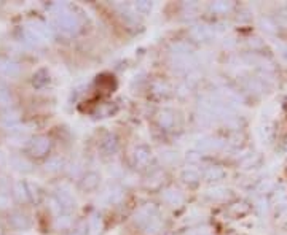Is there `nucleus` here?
<instances>
[{"mask_svg": "<svg viewBox=\"0 0 287 235\" xmlns=\"http://www.w3.org/2000/svg\"><path fill=\"white\" fill-rule=\"evenodd\" d=\"M163 200L168 203L169 207L176 208V207H181L185 199H183V195H182V192L179 189L169 188V189L163 191Z\"/></svg>", "mask_w": 287, "mask_h": 235, "instance_id": "1", "label": "nucleus"}, {"mask_svg": "<svg viewBox=\"0 0 287 235\" xmlns=\"http://www.w3.org/2000/svg\"><path fill=\"white\" fill-rule=\"evenodd\" d=\"M232 3H225V2H217L214 3L212 6H210V10H212L214 13H227L228 10H232Z\"/></svg>", "mask_w": 287, "mask_h": 235, "instance_id": "9", "label": "nucleus"}, {"mask_svg": "<svg viewBox=\"0 0 287 235\" xmlns=\"http://www.w3.org/2000/svg\"><path fill=\"white\" fill-rule=\"evenodd\" d=\"M157 123L158 126L161 127L164 130H169L172 126L176 123V118H174V113L169 111V110H163L157 114Z\"/></svg>", "mask_w": 287, "mask_h": 235, "instance_id": "4", "label": "nucleus"}, {"mask_svg": "<svg viewBox=\"0 0 287 235\" xmlns=\"http://www.w3.org/2000/svg\"><path fill=\"white\" fill-rule=\"evenodd\" d=\"M249 212H251V205L244 200L233 202V203H230V207H228V213L232 214L233 218H242V216H246Z\"/></svg>", "mask_w": 287, "mask_h": 235, "instance_id": "3", "label": "nucleus"}, {"mask_svg": "<svg viewBox=\"0 0 287 235\" xmlns=\"http://www.w3.org/2000/svg\"><path fill=\"white\" fill-rule=\"evenodd\" d=\"M152 159V151L147 148V146L140 145L137 146L136 150H134V164L139 165V167H145V165H149Z\"/></svg>", "mask_w": 287, "mask_h": 235, "instance_id": "2", "label": "nucleus"}, {"mask_svg": "<svg viewBox=\"0 0 287 235\" xmlns=\"http://www.w3.org/2000/svg\"><path fill=\"white\" fill-rule=\"evenodd\" d=\"M204 176H206V180L209 181H219L225 176V171L220 167H208L206 171H204Z\"/></svg>", "mask_w": 287, "mask_h": 235, "instance_id": "6", "label": "nucleus"}, {"mask_svg": "<svg viewBox=\"0 0 287 235\" xmlns=\"http://www.w3.org/2000/svg\"><path fill=\"white\" fill-rule=\"evenodd\" d=\"M182 178H183V181H185V183L195 184L198 180H200V173H198V171L193 170V169H188V170H183Z\"/></svg>", "mask_w": 287, "mask_h": 235, "instance_id": "8", "label": "nucleus"}, {"mask_svg": "<svg viewBox=\"0 0 287 235\" xmlns=\"http://www.w3.org/2000/svg\"><path fill=\"white\" fill-rule=\"evenodd\" d=\"M163 178H164V173L161 170H153L149 176V180L145 183V186L150 189H158L163 184Z\"/></svg>", "mask_w": 287, "mask_h": 235, "instance_id": "5", "label": "nucleus"}, {"mask_svg": "<svg viewBox=\"0 0 287 235\" xmlns=\"http://www.w3.org/2000/svg\"><path fill=\"white\" fill-rule=\"evenodd\" d=\"M101 183V175L94 173V171H91V173H88L85 176V181H83V184H85L86 189H96L98 188V184Z\"/></svg>", "mask_w": 287, "mask_h": 235, "instance_id": "7", "label": "nucleus"}]
</instances>
